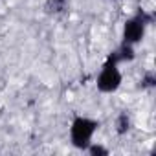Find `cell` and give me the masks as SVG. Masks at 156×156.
I'll list each match as a JSON object with an SVG mask.
<instances>
[{
  "label": "cell",
  "instance_id": "52a82bcc",
  "mask_svg": "<svg viewBox=\"0 0 156 156\" xmlns=\"http://www.w3.org/2000/svg\"><path fill=\"white\" fill-rule=\"evenodd\" d=\"M85 151H87L90 156H108V149L103 147V145H96V143H90Z\"/></svg>",
  "mask_w": 156,
  "mask_h": 156
},
{
  "label": "cell",
  "instance_id": "3957f363",
  "mask_svg": "<svg viewBox=\"0 0 156 156\" xmlns=\"http://www.w3.org/2000/svg\"><path fill=\"white\" fill-rule=\"evenodd\" d=\"M121 87V72L118 68V62L108 55L107 62L103 64L99 75H98V88L103 94H112Z\"/></svg>",
  "mask_w": 156,
  "mask_h": 156
},
{
  "label": "cell",
  "instance_id": "5b68a950",
  "mask_svg": "<svg viewBox=\"0 0 156 156\" xmlns=\"http://www.w3.org/2000/svg\"><path fill=\"white\" fill-rule=\"evenodd\" d=\"M110 57H112L118 64H119V62H130V61H134L136 51H134V46H132V44L121 42V46H119L116 51H112Z\"/></svg>",
  "mask_w": 156,
  "mask_h": 156
},
{
  "label": "cell",
  "instance_id": "6da1fadb",
  "mask_svg": "<svg viewBox=\"0 0 156 156\" xmlns=\"http://www.w3.org/2000/svg\"><path fill=\"white\" fill-rule=\"evenodd\" d=\"M98 127H99V121H96V119L83 118V116L73 118L72 127H70V141H72V145L75 149L85 151L92 143V138H94V132L98 130Z\"/></svg>",
  "mask_w": 156,
  "mask_h": 156
},
{
  "label": "cell",
  "instance_id": "7a4b0ae2",
  "mask_svg": "<svg viewBox=\"0 0 156 156\" xmlns=\"http://www.w3.org/2000/svg\"><path fill=\"white\" fill-rule=\"evenodd\" d=\"M154 20V17L143 9H140L136 15H132L130 19L125 20V26H123V42L127 44H140L145 37V30L147 26Z\"/></svg>",
  "mask_w": 156,
  "mask_h": 156
},
{
  "label": "cell",
  "instance_id": "ba28073f",
  "mask_svg": "<svg viewBox=\"0 0 156 156\" xmlns=\"http://www.w3.org/2000/svg\"><path fill=\"white\" fill-rule=\"evenodd\" d=\"M154 85H156V75H154V72H147V73L141 77V81H140V87H141L143 90L152 88Z\"/></svg>",
  "mask_w": 156,
  "mask_h": 156
},
{
  "label": "cell",
  "instance_id": "8992f818",
  "mask_svg": "<svg viewBox=\"0 0 156 156\" xmlns=\"http://www.w3.org/2000/svg\"><path fill=\"white\" fill-rule=\"evenodd\" d=\"M114 127H116V132H118L119 136H125V134L130 130V116H129L127 112H121V114H118Z\"/></svg>",
  "mask_w": 156,
  "mask_h": 156
},
{
  "label": "cell",
  "instance_id": "277c9868",
  "mask_svg": "<svg viewBox=\"0 0 156 156\" xmlns=\"http://www.w3.org/2000/svg\"><path fill=\"white\" fill-rule=\"evenodd\" d=\"M42 9L46 15H51V17L64 15L70 9V0H46Z\"/></svg>",
  "mask_w": 156,
  "mask_h": 156
}]
</instances>
